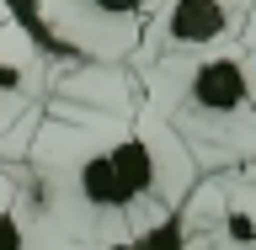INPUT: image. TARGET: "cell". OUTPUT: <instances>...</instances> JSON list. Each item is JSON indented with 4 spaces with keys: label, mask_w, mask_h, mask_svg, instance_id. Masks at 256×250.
<instances>
[{
    "label": "cell",
    "mask_w": 256,
    "mask_h": 250,
    "mask_svg": "<svg viewBox=\"0 0 256 250\" xmlns=\"http://www.w3.org/2000/svg\"><path fill=\"white\" fill-rule=\"evenodd\" d=\"M134 117H64L32 123L27 171L38 181V208L48 224V250L64 245H139L176 235V213L150 203L118 160V128Z\"/></svg>",
    "instance_id": "cell-1"
},
{
    "label": "cell",
    "mask_w": 256,
    "mask_h": 250,
    "mask_svg": "<svg viewBox=\"0 0 256 250\" xmlns=\"http://www.w3.org/2000/svg\"><path fill=\"white\" fill-rule=\"evenodd\" d=\"M144 101L182 133L198 171L256 160V48L219 43L134 69Z\"/></svg>",
    "instance_id": "cell-2"
},
{
    "label": "cell",
    "mask_w": 256,
    "mask_h": 250,
    "mask_svg": "<svg viewBox=\"0 0 256 250\" xmlns=\"http://www.w3.org/2000/svg\"><path fill=\"white\" fill-rule=\"evenodd\" d=\"M160 5L166 0H32V16L48 43L75 59L128 64Z\"/></svg>",
    "instance_id": "cell-3"
},
{
    "label": "cell",
    "mask_w": 256,
    "mask_h": 250,
    "mask_svg": "<svg viewBox=\"0 0 256 250\" xmlns=\"http://www.w3.org/2000/svg\"><path fill=\"white\" fill-rule=\"evenodd\" d=\"M176 240L187 250H256V160L198 176L176 208Z\"/></svg>",
    "instance_id": "cell-4"
},
{
    "label": "cell",
    "mask_w": 256,
    "mask_h": 250,
    "mask_svg": "<svg viewBox=\"0 0 256 250\" xmlns=\"http://www.w3.org/2000/svg\"><path fill=\"white\" fill-rule=\"evenodd\" d=\"M118 160H123V171L134 176V187H139L150 203L171 208V213L182 208L192 181L203 176L198 160H192V149L182 144V133H176L150 101H139L134 123L118 128Z\"/></svg>",
    "instance_id": "cell-5"
},
{
    "label": "cell",
    "mask_w": 256,
    "mask_h": 250,
    "mask_svg": "<svg viewBox=\"0 0 256 250\" xmlns=\"http://www.w3.org/2000/svg\"><path fill=\"white\" fill-rule=\"evenodd\" d=\"M240 27H246V5H230V0H166L150 27H144L139 48H134V69L150 59H171V53H198V48H219L235 43Z\"/></svg>",
    "instance_id": "cell-6"
},
{
    "label": "cell",
    "mask_w": 256,
    "mask_h": 250,
    "mask_svg": "<svg viewBox=\"0 0 256 250\" xmlns=\"http://www.w3.org/2000/svg\"><path fill=\"white\" fill-rule=\"evenodd\" d=\"M43 91H48V53L22 27L11 0H0V139L27 112L43 107Z\"/></svg>",
    "instance_id": "cell-7"
},
{
    "label": "cell",
    "mask_w": 256,
    "mask_h": 250,
    "mask_svg": "<svg viewBox=\"0 0 256 250\" xmlns=\"http://www.w3.org/2000/svg\"><path fill=\"white\" fill-rule=\"evenodd\" d=\"M48 224L38 208V181L27 160H0V250H43Z\"/></svg>",
    "instance_id": "cell-8"
},
{
    "label": "cell",
    "mask_w": 256,
    "mask_h": 250,
    "mask_svg": "<svg viewBox=\"0 0 256 250\" xmlns=\"http://www.w3.org/2000/svg\"><path fill=\"white\" fill-rule=\"evenodd\" d=\"M240 43H246V48H256V0L246 5V27H240Z\"/></svg>",
    "instance_id": "cell-9"
},
{
    "label": "cell",
    "mask_w": 256,
    "mask_h": 250,
    "mask_svg": "<svg viewBox=\"0 0 256 250\" xmlns=\"http://www.w3.org/2000/svg\"><path fill=\"white\" fill-rule=\"evenodd\" d=\"M230 5H251V0H230Z\"/></svg>",
    "instance_id": "cell-10"
}]
</instances>
